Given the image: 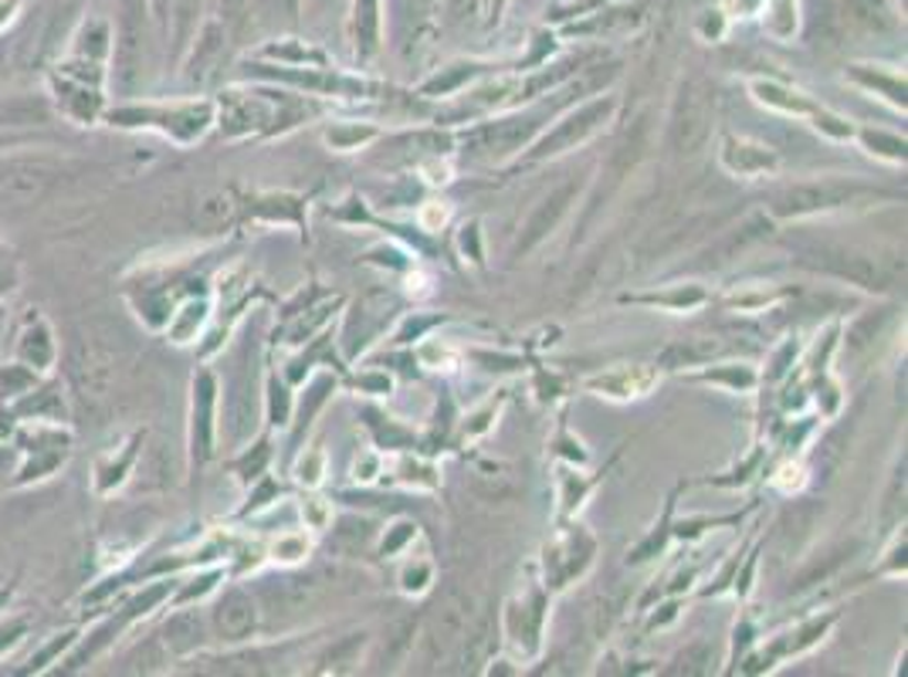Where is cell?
I'll use <instances>...</instances> for the list:
<instances>
[{"label":"cell","mask_w":908,"mask_h":677,"mask_svg":"<svg viewBox=\"0 0 908 677\" xmlns=\"http://www.w3.org/2000/svg\"><path fill=\"white\" fill-rule=\"evenodd\" d=\"M434 4V0H407V18H414V21H421L424 14H428V8Z\"/></svg>","instance_id":"44dd1931"},{"label":"cell","mask_w":908,"mask_h":677,"mask_svg":"<svg viewBox=\"0 0 908 677\" xmlns=\"http://www.w3.org/2000/svg\"><path fill=\"white\" fill-rule=\"evenodd\" d=\"M163 4H166V0H160V11H163Z\"/></svg>","instance_id":"7402d4cb"},{"label":"cell","mask_w":908,"mask_h":677,"mask_svg":"<svg viewBox=\"0 0 908 677\" xmlns=\"http://www.w3.org/2000/svg\"><path fill=\"white\" fill-rule=\"evenodd\" d=\"M576 197V184H563L556 194H550L547 200H542L539 207H536V214L529 217V223H526V234H522V251H529L532 244H539L542 238H547L556 223H560V217L566 214V207H570V200Z\"/></svg>","instance_id":"ba28073f"},{"label":"cell","mask_w":908,"mask_h":677,"mask_svg":"<svg viewBox=\"0 0 908 677\" xmlns=\"http://www.w3.org/2000/svg\"><path fill=\"white\" fill-rule=\"evenodd\" d=\"M824 267H831L834 275L854 282V285H865V288H875L882 282V271L872 258H861V254H851V251H824Z\"/></svg>","instance_id":"4fadbf2b"},{"label":"cell","mask_w":908,"mask_h":677,"mask_svg":"<svg viewBox=\"0 0 908 677\" xmlns=\"http://www.w3.org/2000/svg\"><path fill=\"white\" fill-rule=\"evenodd\" d=\"M14 356H18V363H21V367H28V370H34V373L52 370V367H55V359H58L55 332H52V326L44 323L34 308L28 312L24 326L18 329V339H14Z\"/></svg>","instance_id":"5b68a950"},{"label":"cell","mask_w":908,"mask_h":677,"mask_svg":"<svg viewBox=\"0 0 908 677\" xmlns=\"http://www.w3.org/2000/svg\"><path fill=\"white\" fill-rule=\"evenodd\" d=\"M465 626H468V607L458 593L444 597L437 607H434V616L428 623V637H424V647H428V657L437 664L444 660L458 641L465 637Z\"/></svg>","instance_id":"277c9868"},{"label":"cell","mask_w":908,"mask_h":677,"mask_svg":"<svg viewBox=\"0 0 908 677\" xmlns=\"http://www.w3.org/2000/svg\"><path fill=\"white\" fill-rule=\"evenodd\" d=\"M18 285V261L14 251L0 244V295H8Z\"/></svg>","instance_id":"e0dca14e"},{"label":"cell","mask_w":908,"mask_h":677,"mask_svg":"<svg viewBox=\"0 0 908 677\" xmlns=\"http://www.w3.org/2000/svg\"><path fill=\"white\" fill-rule=\"evenodd\" d=\"M55 166L44 160H0V204L28 207L48 194Z\"/></svg>","instance_id":"7a4b0ae2"},{"label":"cell","mask_w":908,"mask_h":677,"mask_svg":"<svg viewBox=\"0 0 908 677\" xmlns=\"http://www.w3.org/2000/svg\"><path fill=\"white\" fill-rule=\"evenodd\" d=\"M18 8H21V0H0V31H4L14 21Z\"/></svg>","instance_id":"ffe728a7"},{"label":"cell","mask_w":908,"mask_h":677,"mask_svg":"<svg viewBox=\"0 0 908 677\" xmlns=\"http://www.w3.org/2000/svg\"><path fill=\"white\" fill-rule=\"evenodd\" d=\"M854 190L847 187H834V184H824V187H793L780 197L777 210L780 214H807V210H817V207H834L841 204L844 197H851Z\"/></svg>","instance_id":"8fae6325"},{"label":"cell","mask_w":908,"mask_h":677,"mask_svg":"<svg viewBox=\"0 0 908 677\" xmlns=\"http://www.w3.org/2000/svg\"><path fill=\"white\" fill-rule=\"evenodd\" d=\"M235 217V200L231 194H224V190H214V194H204L197 200V223L207 231H217L224 228L227 220Z\"/></svg>","instance_id":"2e32d148"},{"label":"cell","mask_w":908,"mask_h":677,"mask_svg":"<svg viewBox=\"0 0 908 677\" xmlns=\"http://www.w3.org/2000/svg\"><path fill=\"white\" fill-rule=\"evenodd\" d=\"M709 119H712V99L709 88L692 78L681 85V96L674 102V116H671V146L678 153H692L699 150V143L709 132Z\"/></svg>","instance_id":"6da1fadb"},{"label":"cell","mask_w":908,"mask_h":677,"mask_svg":"<svg viewBox=\"0 0 908 677\" xmlns=\"http://www.w3.org/2000/svg\"><path fill=\"white\" fill-rule=\"evenodd\" d=\"M201 637H204V626L197 613H176L163 626V641L173 654H191L201 644Z\"/></svg>","instance_id":"9a60e30c"},{"label":"cell","mask_w":908,"mask_h":677,"mask_svg":"<svg viewBox=\"0 0 908 677\" xmlns=\"http://www.w3.org/2000/svg\"><path fill=\"white\" fill-rule=\"evenodd\" d=\"M65 644H72V634H65V641H62V637H55V641H52L48 647H44V651H41L37 657H31V670H41L44 664H52V660L58 657V651H62Z\"/></svg>","instance_id":"d6986e66"},{"label":"cell","mask_w":908,"mask_h":677,"mask_svg":"<svg viewBox=\"0 0 908 677\" xmlns=\"http://www.w3.org/2000/svg\"><path fill=\"white\" fill-rule=\"evenodd\" d=\"M255 620H258V610L251 603V597L231 590V593H224V600L217 603L214 610V623H217V634L224 641H241L248 637L251 630H255Z\"/></svg>","instance_id":"52a82bcc"},{"label":"cell","mask_w":908,"mask_h":677,"mask_svg":"<svg viewBox=\"0 0 908 677\" xmlns=\"http://www.w3.org/2000/svg\"><path fill=\"white\" fill-rule=\"evenodd\" d=\"M607 116V102H597V106H586L583 112L570 116L553 135H547V143L539 146V156H550V153H563L566 146H573L576 140H583L586 132H594V125Z\"/></svg>","instance_id":"9c48e42d"},{"label":"cell","mask_w":908,"mask_h":677,"mask_svg":"<svg viewBox=\"0 0 908 677\" xmlns=\"http://www.w3.org/2000/svg\"><path fill=\"white\" fill-rule=\"evenodd\" d=\"M312 597V579H302V576H289V579H268L261 586V600L271 607V610H282V613H292L299 607H305Z\"/></svg>","instance_id":"7c38bea8"},{"label":"cell","mask_w":908,"mask_h":677,"mask_svg":"<svg viewBox=\"0 0 908 677\" xmlns=\"http://www.w3.org/2000/svg\"><path fill=\"white\" fill-rule=\"evenodd\" d=\"M18 444H21V450L28 455L18 484L48 478L68 458V434L58 430V427H48V421H34L31 430H21Z\"/></svg>","instance_id":"3957f363"},{"label":"cell","mask_w":908,"mask_h":677,"mask_svg":"<svg viewBox=\"0 0 908 677\" xmlns=\"http://www.w3.org/2000/svg\"><path fill=\"white\" fill-rule=\"evenodd\" d=\"M119 44H116V75L119 85L129 88L140 62V28H143V0H119Z\"/></svg>","instance_id":"8992f818"},{"label":"cell","mask_w":908,"mask_h":677,"mask_svg":"<svg viewBox=\"0 0 908 677\" xmlns=\"http://www.w3.org/2000/svg\"><path fill=\"white\" fill-rule=\"evenodd\" d=\"M488 647V620H478V626L468 634L465 641V664H475Z\"/></svg>","instance_id":"ac0fdd59"},{"label":"cell","mask_w":908,"mask_h":677,"mask_svg":"<svg viewBox=\"0 0 908 677\" xmlns=\"http://www.w3.org/2000/svg\"><path fill=\"white\" fill-rule=\"evenodd\" d=\"M48 122H52V106L44 99L21 96V99L0 102V132L28 129V125H48Z\"/></svg>","instance_id":"30bf717a"},{"label":"cell","mask_w":908,"mask_h":677,"mask_svg":"<svg viewBox=\"0 0 908 677\" xmlns=\"http://www.w3.org/2000/svg\"><path fill=\"white\" fill-rule=\"evenodd\" d=\"M21 396L24 400L14 403V414L18 417H34V421H48V424L65 421V400H62L58 386H41V390L31 386Z\"/></svg>","instance_id":"5bb4252c"}]
</instances>
